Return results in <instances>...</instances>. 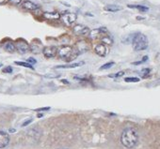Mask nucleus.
I'll list each match as a JSON object with an SVG mask.
<instances>
[{
  "mask_svg": "<svg viewBox=\"0 0 160 149\" xmlns=\"http://www.w3.org/2000/svg\"><path fill=\"white\" fill-rule=\"evenodd\" d=\"M61 20L65 24H67V26H71V24H73L76 20V14L71 13V12L64 13L61 15Z\"/></svg>",
  "mask_w": 160,
  "mask_h": 149,
  "instance_id": "423d86ee",
  "label": "nucleus"
},
{
  "mask_svg": "<svg viewBox=\"0 0 160 149\" xmlns=\"http://www.w3.org/2000/svg\"><path fill=\"white\" fill-rule=\"evenodd\" d=\"M6 1H7V0H0V5L3 4V3H5Z\"/></svg>",
  "mask_w": 160,
  "mask_h": 149,
  "instance_id": "bb28decb",
  "label": "nucleus"
},
{
  "mask_svg": "<svg viewBox=\"0 0 160 149\" xmlns=\"http://www.w3.org/2000/svg\"><path fill=\"white\" fill-rule=\"evenodd\" d=\"M22 7L24 8L25 10H36L39 8L38 5H36L35 3H33L31 1H28V0L23 2L22 3Z\"/></svg>",
  "mask_w": 160,
  "mask_h": 149,
  "instance_id": "f8f14e48",
  "label": "nucleus"
},
{
  "mask_svg": "<svg viewBox=\"0 0 160 149\" xmlns=\"http://www.w3.org/2000/svg\"><path fill=\"white\" fill-rule=\"evenodd\" d=\"M89 44L86 42V41H84V40H81V41H78L77 42V44H76V53L78 54V55H80V54H83V53H85V52H87L88 50H89Z\"/></svg>",
  "mask_w": 160,
  "mask_h": 149,
  "instance_id": "0eeeda50",
  "label": "nucleus"
},
{
  "mask_svg": "<svg viewBox=\"0 0 160 149\" xmlns=\"http://www.w3.org/2000/svg\"><path fill=\"white\" fill-rule=\"evenodd\" d=\"M128 8H131V9H136L141 11H147L149 9L145 6H141V5H128Z\"/></svg>",
  "mask_w": 160,
  "mask_h": 149,
  "instance_id": "f3484780",
  "label": "nucleus"
},
{
  "mask_svg": "<svg viewBox=\"0 0 160 149\" xmlns=\"http://www.w3.org/2000/svg\"><path fill=\"white\" fill-rule=\"evenodd\" d=\"M2 67V63H0V68H1Z\"/></svg>",
  "mask_w": 160,
  "mask_h": 149,
  "instance_id": "c85d7f7f",
  "label": "nucleus"
},
{
  "mask_svg": "<svg viewBox=\"0 0 160 149\" xmlns=\"http://www.w3.org/2000/svg\"><path fill=\"white\" fill-rule=\"evenodd\" d=\"M15 64H16V65H18V66H22V67H25V68H31V69H34L33 66H32L31 64H29L28 62H21V61H16V62H15Z\"/></svg>",
  "mask_w": 160,
  "mask_h": 149,
  "instance_id": "a211bd4d",
  "label": "nucleus"
},
{
  "mask_svg": "<svg viewBox=\"0 0 160 149\" xmlns=\"http://www.w3.org/2000/svg\"><path fill=\"white\" fill-rule=\"evenodd\" d=\"M3 72H4V73H11V72H12V68H11V66H8V67L4 68Z\"/></svg>",
  "mask_w": 160,
  "mask_h": 149,
  "instance_id": "4be33fe9",
  "label": "nucleus"
},
{
  "mask_svg": "<svg viewBox=\"0 0 160 149\" xmlns=\"http://www.w3.org/2000/svg\"><path fill=\"white\" fill-rule=\"evenodd\" d=\"M84 65V62H76V63H71V64H66V65H59L57 66L56 68H74Z\"/></svg>",
  "mask_w": 160,
  "mask_h": 149,
  "instance_id": "ddd939ff",
  "label": "nucleus"
},
{
  "mask_svg": "<svg viewBox=\"0 0 160 149\" xmlns=\"http://www.w3.org/2000/svg\"><path fill=\"white\" fill-rule=\"evenodd\" d=\"M9 2L12 5H19L22 2V0H9Z\"/></svg>",
  "mask_w": 160,
  "mask_h": 149,
  "instance_id": "5701e85b",
  "label": "nucleus"
},
{
  "mask_svg": "<svg viewBox=\"0 0 160 149\" xmlns=\"http://www.w3.org/2000/svg\"><path fill=\"white\" fill-rule=\"evenodd\" d=\"M123 75H124V71H119V72H117L115 74H111V75H109V77H116V78H118V77H122Z\"/></svg>",
  "mask_w": 160,
  "mask_h": 149,
  "instance_id": "412c9836",
  "label": "nucleus"
},
{
  "mask_svg": "<svg viewBox=\"0 0 160 149\" xmlns=\"http://www.w3.org/2000/svg\"><path fill=\"white\" fill-rule=\"evenodd\" d=\"M122 10H123V8L118 5H106L105 7V10L109 11V12H116V11H119Z\"/></svg>",
  "mask_w": 160,
  "mask_h": 149,
  "instance_id": "4468645a",
  "label": "nucleus"
},
{
  "mask_svg": "<svg viewBox=\"0 0 160 149\" xmlns=\"http://www.w3.org/2000/svg\"><path fill=\"white\" fill-rule=\"evenodd\" d=\"M76 52V50L71 47V46H62L59 49H58V56L65 60V61H72L74 58H76V56H74V53Z\"/></svg>",
  "mask_w": 160,
  "mask_h": 149,
  "instance_id": "7ed1b4c3",
  "label": "nucleus"
},
{
  "mask_svg": "<svg viewBox=\"0 0 160 149\" xmlns=\"http://www.w3.org/2000/svg\"><path fill=\"white\" fill-rule=\"evenodd\" d=\"M42 54L44 55L45 57L47 58H52L55 57L56 55L58 54V48L55 46H47V47H43L42 50Z\"/></svg>",
  "mask_w": 160,
  "mask_h": 149,
  "instance_id": "39448f33",
  "label": "nucleus"
},
{
  "mask_svg": "<svg viewBox=\"0 0 160 149\" xmlns=\"http://www.w3.org/2000/svg\"><path fill=\"white\" fill-rule=\"evenodd\" d=\"M103 41L105 42V43H107V44H111L112 43V40L110 39V38H107V37H106V38H104L103 39Z\"/></svg>",
  "mask_w": 160,
  "mask_h": 149,
  "instance_id": "393cba45",
  "label": "nucleus"
},
{
  "mask_svg": "<svg viewBox=\"0 0 160 149\" xmlns=\"http://www.w3.org/2000/svg\"><path fill=\"white\" fill-rule=\"evenodd\" d=\"M29 64H31V65H34V64H36L37 63V60L35 59V58H33V57H29V58H28V60H27Z\"/></svg>",
  "mask_w": 160,
  "mask_h": 149,
  "instance_id": "b1692460",
  "label": "nucleus"
},
{
  "mask_svg": "<svg viewBox=\"0 0 160 149\" xmlns=\"http://www.w3.org/2000/svg\"><path fill=\"white\" fill-rule=\"evenodd\" d=\"M114 65H115V63H114L113 61H110V62H107V63L104 64L103 66H101V67H100V69H101V70H103V69H108V68H112Z\"/></svg>",
  "mask_w": 160,
  "mask_h": 149,
  "instance_id": "6ab92c4d",
  "label": "nucleus"
},
{
  "mask_svg": "<svg viewBox=\"0 0 160 149\" xmlns=\"http://www.w3.org/2000/svg\"><path fill=\"white\" fill-rule=\"evenodd\" d=\"M10 143V136L4 131H0V148H4Z\"/></svg>",
  "mask_w": 160,
  "mask_h": 149,
  "instance_id": "9d476101",
  "label": "nucleus"
},
{
  "mask_svg": "<svg viewBox=\"0 0 160 149\" xmlns=\"http://www.w3.org/2000/svg\"><path fill=\"white\" fill-rule=\"evenodd\" d=\"M31 121H32V119H31V118H30V119H28V120H27V121H26L25 123H23L22 127H26V126H28V124H29V123H30Z\"/></svg>",
  "mask_w": 160,
  "mask_h": 149,
  "instance_id": "a878e982",
  "label": "nucleus"
},
{
  "mask_svg": "<svg viewBox=\"0 0 160 149\" xmlns=\"http://www.w3.org/2000/svg\"><path fill=\"white\" fill-rule=\"evenodd\" d=\"M62 82H63V83H65V84H69V82L66 81V80H62Z\"/></svg>",
  "mask_w": 160,
  "mask_h": 149,
  "instance_id": "cd10ccee",
  "label": "nucleus"
},
{
  "mask_svg": "<svg viewBox=\"0 0 160 149\" xmlns=\"http://www.w3.org/2000/svg\"><path fill=\"white\" fill-rule=\"evenodd\" d=\"M139 142V134L135 129L126 128L121 135V143L126 148H133Z\"/></svg>",
  "mask_w": 160,
  "mask_h": 149,
  "instance_id": "f257e3e1",
  "label": "nucleus"
},
{
  "mask_svg": "<svg viewBox=\"0 0 160 149\" xmlns=\"http://www.w3.org/2000/svg\"><path fill=\"white\" fill-rule=\"evenodd\" d=\"M124 81L127 83H136L140 81V79L138 77H127L124 79Z\"/></svg>",
  "mask_w": 160,
  "mask_h": 149,
  "instance_id": "aec40b11",
  "label": "nucleus"
},
{
  "mask_svg": "<svg viewBox=\"0 0 160 149\" xmlns=\"http://www.w3.org/2000/svg\"><path fill=\"white\" fill-rule=\"evenodd\" d=\"M4 49L6 50L7 52L9 53H13L16 48H15V44L11 41H7L5 44H4Z\"/></svg>",
  "mask_w": 160,
  "mask_h": 149,
  "instance_id": "2eb2a0df",
  "label": "nucleus"
},
{
  "mask_svg": "<svg viewBox=\"0 0 160 149\" xmlns=\"http://www.w3.org/2000/svg\"><path fill=\"white\" fill-rule=\"evenodd\" d=\"M149 45V41L147 37L142 34V33H136L134 35L133 39H132V46L133 49L136 52H141V51H144L148 48Z\"/></svg>",
  "mask_w": 160,
  "mask_h": 149,
  "instance_id": "f03ea898",
  "label": "nucleus"
},
{
  "mask_svg": "<svg viewBox=\"0 0 160 149\" xmlns=\"http://www.w3.org/2000/svg\"><path fill=\"white\" fill-rule=\"evenodd\" d=\"M95 53L101 56V57H105L107 54V48L106 46V44H103V43H100V44H97L95 46Z\"/></svg>",
  "mask_w": 160,
  "mask_h": 149,
  "instance_id": "1a4fd4ad",
  "label": "nucleus"
},
{
  "mask_svg": "<svg viewBox=\"0 0 160 149\" xmlns=\"http://www.w3.org/2000/svg\"><path fill=\"white\" fill-rule=\"evenodd\" d=\"M44 17L47 19H52V20H57L60 18V15L58 12H45Z\"/></svg>",
  "mask_w": 160,
  "mask_h": 149,
  "instance_id": "dca6fc26",
  "label": "nucleus"
},
{
  "mask_svg": "<svg viewBox=\"0 0 160 149\" xmlns=\"http://www.w3.org/2000/svg\"><path fill=\"white\" fill-rule=\"evenodd\" d=\"M74 32L77 35L85 36V35L89 34V29L87 27L82 26V24H76V26L74 27Z\"/></svg>",
  "mask_w": 160,
  "mask_h": 149,
  "instance_id": "6e6552de",
  "label": "nucleus"
},
{
  "mask_svg": "<svg viewBox=\"0 0 160 149\" xmlns=\"http://www.w3.org/2000/svg\"><path fill=\"white\" fill-rule=\"evenodd\" d=\"M15 48L20 54L23 55L29 51V44L24 39H19L15 42Z\"/></svg>",
  "mask_w": 160,
  "mask_h": 149,
  "instance_id": "20e7f679",
  "label": "nucleus"
},
{
  "mask_svg": "<svg viewBox=\"0 0 160 149\" xmlns=\"http://www.w3.org/2000/svg\"><path fill=\"white\" fill-rule=\"evenodd\" d=\"M29 50L34 54H39V53L42 52L43 47L40 41H38V44H37V41H34L31 43V45H29Z\"/></svg>",
  "mask_w": 160,
  "mask_h": 149,
  "instance_id": "9b49d317",
  "label": "nucleus"
}]
</instances>
